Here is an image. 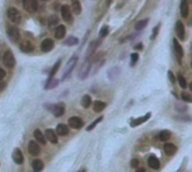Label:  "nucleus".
<instances>
[{"label": "nucleus", "instance_id": "nucleus-1", "mask_svg": "<svg viewBox=\"0 0 192 172\" xmlns=\"http://www.w3.org/2000/svg\"><path fill=\"white\" fill-rule=\"evenodd\" d=\"M76 63H78V55H72L71 59L67 61V63H66V66H65L66 69L65 71L63 72V78H62V80H65L66 78L71 74V72L74 70Z\"/></svg>", "mask_w": 192, "mask_h": 172}, {"label": "nucleus", "instance_id": "nucleus-2", "mask_svg": "<svg viewBox=\"0 0 192 172\" xmlns=\"http://www.w3.org/2000/svg\"><path fill=\"white\" fill-rule=\"evenodd\" d=\"M2 63L5 65L6 68L8 69H13L16 64V59H15V55L13 54V52L8 50L6 51V53L4 54V57H2Z\"/></svg>", "mask_w": 192, "mask_h": 172}, {"label": "nucleus", "instance_id": "nucleus-3", "mask_svg": "<svg viewBox=\"0 0 192 172\" xmlns=\"http://www.w3.org/2000/svg\"><path fill=\"white\" fill-rule=\"evenodd\" d=\"M7 17H8V19L11 23L19 24L21 22V15L19 13V10L14 8V7L8 8V10H7Z\"/></svg>", "mask_w": 192, "mask_h": 172}, {"label": "nucleus", "instance_id": "nucleus-4", "mask_svg": "<svg viewBox=\"0 0 192 172\" xmlns=\"http://www.w3.org/2000/svg\"><path fill=\"white\" fill-rule=\"evenodd\" d=\"M7 35H8V37L15 43L18 42L19 39H20V32H19L18 27H16L14 25L7 26Z\"/></svg>", "mask_w": 192, "mask_h": 172}, {"label": "nucleus", "instance_id": "nucleus-5", "mask_svg": "<svg viewBox=\"0 0 192 172\" xmlns=\"http://www.w3.org/2000/svg\"><path fill=\"white\" fill-rule=\"evenodd\" d=\"M23 7L27 13H36L38 10V1L37 0H23Z\"/></svg>", "mask_w": 192, "mask_h": 172}, {"label": "nucleus", "instance_id": "nucleus-6", "mask_svg": "<svg viewBox=\"0 0 192 172\" xmlns=\"http://www.w3.org/2000/svg\"><path fill=\"white\" fill-rule=\"evenodd\" d=\"M91 62L89 61V59H85V62L82 64V68L79 72V79L80 80H85L88 75H89L90 69H91Z\"/></svg>", "mask_w": 192, "mask_h": 172}, {"label": "nucleus", "instance_id": "nucleus-7", "mask_svg": "<svg viewBox=\"0 0 192 172\" xmlns=\"http://www.w3.org/2000/svg\"><path fill=\"white\" fill-rule=\"evenodd\" d=\"M61 15H62V18L64 19L66 23H72V22H73V15H72V11H71L69 6L66 5L62 6Z\"/></svg>", "mask_w": 192, "mask_h": 172}, {"label": "nucleus", "instance_id": "nucleus-8", "mask_svg": "<svg viewBox=\"0 0 192 172\" xmlns=\"http://www.w3.org/2000/svg\"><path fill=\"white\" fill-rule=\"evenodd\" d=\"M173 50H174V54L176 56V60L178 62L181 64V59L183 57V48L180 45V43L176 38H173Z\"/></svg>", "mask_w": 192, "mask_h": 172}, {"label": "nucleus", "instance_id": "nucleus-9", "mask_svg": "<svg viewBox=\"0 0 192 172\" xmlns=\"http://www.w3.org/2000/svg\"><path fill=\"white\" fill-rule=\"evenodd\" d=\"M69 125H70V127L74 128V130H80V128L83 127V121L80 117L73 116L69 119Z\"/></svg>", "mask_w": 192, "mask_h": 172}, {"label": "nucleus", "instance_id": "nucleus-10", "mask_svg": "<svg viewBox=\"0 0 192 172\" xmlns=\"http://www.w3.org/2000/svg\"><path fill=\"white\" fill-rule=\"evenodd\" d=\"M64 112H65V106H64L63 102H59L56 105H54L53 108H52V112H53V115L55 117L63 116Z\"/></svg>", "mask_w": 192, "mask_h": 172}, {"label": "nucleus", "instance_id": "nucleus-11", "mask_svg": "<svg viewBox=\"0 0 192 172\" xmlns=\"http://www.w3.org/2000/svg\"><path fill=\"white\" fill-rule=\"evenodd\" d=\"M100 44H101V41H100V39H96V41L90 43V45L88 46V50H87V53H85V57L88 59V57H90V56L92 55L94 52H96V50L100 46Z\"/></svg>", "mask_w": 192, "mask_h": 172}, {"label": "nucleus", "instance_id": "nucleus-12", "mask_svg": "<svg viewBox=\"0 0 192 172\" xmlns=\"http://www.w3.org/2000/svg\"><path fill=\"white\" fill-rule=\"evenodd\" d=\"M175 33H176V36H178L180 39H184L185 37V28H184V25L181 20H178L176 22V25H175Z\"/></svg>", "mask_w": 192, "mask_h": 172}, {"label": "nucleus", "instance_id": "nucleus-13", "mask_svg": "<svg viewBox=\"0 0 192 172\" xmlns=\"http://www.w3.org/2000/svg\"><path fill=\"white\" fill-rule=\"evenodd\" d=\"M45 138L48 140V142H51L52 144H57V142H59L55 130H51V128H47L45 130Z\"/></svg>", "mask_w": 192, "mask_h": 172}, {"label": "nucleus", "instance_id": "nucleus-14", "mask_svg": "<svg viewBox=\"0 0 192 172\" xmlns=\"http://www.w3.org/2000/svg\"><path fill=\"white\" fill-rule=\"evenodd\" d=\"M28 152H29V154L33 155V156H37L38 154L41 153L39 145H38L35 141H30L28 143Z\"/></svg>", "mask_w": 192, "mask_h": 172}, {"label": "nucleus", "instance_id": "nucleus-15", "mask_svg": "<svg viewBox=\"0 0 192 172\" xmlns=\"http://www.w3.org/2000/svg\"><path fill=\"white\" fill-rule=\"evenodd\" d=\"M150 116H152V114H150V112H147L146 115L139 117V118H135V119H131L130 126H131V127H136V126L141 125V124H143V123H145V121H148V119L150 118Z\"/></svg>", "mask_w": 192, "mask_h": 172}, {"label": "nucleus", "instance_id": "nucleus-16", "mask_svg": "<svg viewBox=\"0 0 192 172\" xmlns=\"http://www.w3.org/2000/svg\"><path fill=\"white\" fill-rule=\"evenodd\" d=\"M53 47H54V41H53L52 38H45L42 42V44H41V48H42V51L45 52V53L52 51Z\"/></svg>", "mask_w": 192, "mask_h": 172}, {"label": "nucleus", "instance_id": "nucleus-17", "mask_svg": "<svg viewBox=\"0 0 192 172\" xmlns=\"http://www.w3.org/2000/svg\"><path fill=\"white\" fill-rule=\"evenodd\" d=\"M19 48L24 53H32L35 47H34V45L29 41H23V42L20 43V45H19Z\"/></svg>", "mask_w": 192, "mask_h": 172}, {"label": "nucleus", "instance_id": "nucleus-18", "mask_svg": "<svg viewBox=\"0 0 192 172\" xmlns=\"http://www.w3.org/2000/svg\"><path fill=\"white\" fill-rule=\"evenodd\" d=\"M13 160H14V162L16 163V164H23L24 155L19 149H15L14 153H13Z\"/></svg>", "mask_w": 192, "mask_h": 172}, {"label": "nucleus", "instance_id": "nucleus-19", "mask_svg": "<svg viewBox=\"0 0 192 172\" xmlns=\"http://www.w3.org/2000/svg\"><path fill=\"white\" fill-rule=\"evenodd\" d=\"M65 33H66V29H65V26L64 25H59L55 29V33H54V36L56 39H62V38L65 36Z\"/></svg>", "mask_w": 192, "mask_h": 172}, {"label": "nucleus", "instance_id": "nucleus-20", "mask_svg": "<svg viewBox=\"0 0 192 172\" xmlns=\"http://www.w3.org/2000/svg\"><path fill=\"white\" fill-rule=\"evenodd\" d=\"M180 11H181V16L183 18H187L188 15H189V4H188L187 0H181Z\"/></svg>", "mask_w": 192, "mask_h": 172}, {"label": "nucleus", "instance_id": "nucleus-21", "mask_svg": "<svg viewBox=\"0 0 192 172\" xmlns=\"http://www.w3.org/2000/svg\"><path fill=\"white\" fill-rule=\"evenodd\" d=\"M164 152L165 154H168V155H173V154L176 153V146L172 143H166V144L164 145Z\"/></svg>", "mask_w": 192, "mask_h": 172}, {"label": "nucleus", "instance_id": "nucleus-22", "mask_svg": "<svg viewBox=\"0 0 192 172\" xmlns=\"http://www.w3.org/2000/svg\"><path fill=\"white\" fill-rule=\"evenodd\" d=\"M56 132L59 135H61V136H65V135L69 134V132H70V128H69V126H66L65 124H59L56 126Z\"/></svg>", "mask_w": 192, "mask_h": 172}, {"label": "nucleus", "instance_id": "nucleus-23", "mask_svg": "<svg viewBox=\"0 0 192 172\" xmlns=\"http://www.w3.org/2000/svg\"><path fill=\"white\" fill-rule=\"evenodd\" d=\"M57 84H59V80L54 79V78H48V80L46 81L44 88H45V90H51V89L56 88Z\"/></svg>", "mask_w": 192, "mask_h": 172}, {"label": "nucleus", "instance_id": "nucleus-24", "mask_svg": "<svg viewBox=\"0 0 192 172\" xmlns=\"http://www.w3.org/2000/svg\"><path fill=\"white\" fill-rule=\"evenodd\" d=\"M148 165H150L152 169H154V170H159V167H161V163H159V161L155 158L154 155H152V156H150V159H148Z\"/></svg>", "mask_w": 192, "mask_h": 172}, {"label": "nucleus", "instance_id": "nucleus-25", "mask_svg": "<svg viewBox=\"0 0 192 172\" xmlns=\"http://www.w3.org/2000/svg\"><path fill=\"white\" fill-rule=\"evenodd\" d=\"M32 167H33L34 172H42L44 169V163L41 160H34L32 163Z\"/></svg>", "mask_w": 192, "mask_h": 172}, {"label": "nucleus", "instance_id": "nucleus-26", "mask_svg": "<svg viewBox=\"0 0 192 172\" xmlns=\"http://www.w3.org/2000/svg\"><path fill=\"white\" fill-rule=\"evenodd\" d=\"M34 137H35L42 145L46 144V138H45V136L43 135V133L39 130H35V132H34Z\"/></svg>", "mask_w": 192, "mask_h": 172}, {"label": "nucleus", "instance_id": "nucleus-27", "mask_svg": "<svg viewBox=\"0 0 192 172\" xmlns=\"http://www.w3.org/2000/svg\"><path fill=\"white\" fill-rule=\"evenodd\" d=\"M106 106H107L106 102L100 101V100H96V101L93 102V110L96 112H100L106 108Z\"/></svg>", "mask_w": 192, "mask_h": 172}, {"label": "nucleus", "instance_id": "nucleus-28", "mask_svg": "<svg viewBox=\"0 0 192 172\" xmlns=\"http://www.w3.org/2000/svg\"><path fill=\"white\" fill-rule=\"evenodd\" d=\"M119 73H120V69L118 66H115V68H111L110 70L108 71V77H109L110 80H113L117 78Z\"/></svg>", "mask_w": 192, "mask_h": 172}, {"label": "nucleus", "instance_id": "nucleus-29", "mask_svg": "<svg viewBox=\"0 0 192 172\" xmlns=\"http://www.w3.org/2000/svg\"><path fill=\"white\" fill-rule=\"evenodd\" d=\"M148 22H150V18H145L143 19V20H139L138 23H136L135 25V29L136 31H142V29H144V28L147 26V24H148Z\"/></svg>", "mask_w": 192, "mask_h": 172}, {"label": "nucleus", "instance_id": "nucleus-30", "mask_svg": "<svg viewBox=\"0 0 192 172\" xmlns=\"http://www.w3.org/2000/svg\"><path fill=\"white\" fill-rule=\"evenodd\" d=\"M72 10L75 15H80L82 11V7L80 4L79 0H73V4H72Z\"/></svg>", "mask_w": 192, "mask_h": 172}, {"label": "nucleus", "instance_id": "nucleus-31", "mask_svg": "<svg viewBox=\"0 0 192 172\" xmlns=\"http://www.w3.org/2000/svg\"><path fill=\"white\" fill-rule=\"evenodd\" d=\"M81 103H82V107L83 108H89L90 105L92 103V101H91V97H90L89 95H85V96L82 97Z\"/></svg>", "mask_w": 192, "mask_h": 172}, {"label": "nucleus", "instance_id": "nucleus-32", "mask_svg": "<svg viewBox=\"0 0 192 172\" xmlns=\"http://www.w3.org/2000/svg\"><path fill=\"white\" fill-rule=\"evenodd\" d=\"M64 44L67 45V46H74L76 44H79V38L75 37V36H70V37L66 38V41Z\"/></svg>", "mask_w": 192, "mask_h": 172}, {"label": "nucleus", "instance_id": "nucleus-33", "mask_svg": "<svg viewBox=\"0 0 192 172\" xmlns=\"http://www.w3.org/2000/svg\"><path fill=\"white\" fill-rule=\"evenodd\" d=\"M159 141H162V142H166V141L170 140V137H171V133H170V130H162L161 133H159Z\"/></svg>", "mask_w": 192, "mask_h": 172}, {"label": "nucleus", "instance_id": "nucleus-34", "mask_svg": "<svg viewBox=\"0 0 192 172\" xmlns=\"http://www.w3.org/2000/svg\"><path fill=\"white\" fill-rule=\"evenodd\" d=\"M61 62H62L61 60H59L56 63H55V64L53 65V68H52L51 72H50V74H48V77H50V78H53V77L55 75V73H56L57 70H59V68L61 66Z\"/></svg>", "mask_w": 192, "mask_h": 172}, {"label": "nucleus", "instance_id": "nucleus-35", "mask_svg": "<svg viewBox=\"0 0 192 172\" xmlns=\"http://www.w3.org/2000/svg\"><path fill=\"white\" fill-rule=\"evenodd\" d=\"M57 23H59V18L56 16H51L48 18V27L53 28L54 26H57Z\"/></svg>", "mask_w": 192, "mask_h": 172}, {"label": "nucleus", "instance_id": "nucleus-36", "mask_svg": "<svg viewBox=\"0 0 192 172\" xmlns=\"http://www.w3.org/2000/svg\"><path fill=\"white\" fill-rule=\"evenodd\" d=\"M178 80H179V84H180V87L182 89H185L188 87V83L187 81H185V79H184V77H183L181 73H179L178 74Z\"/></svg>", "mask_w": 192, "mask_h": 172}, {"label": "nucleus", "instance_id": "nucleus-37", "mask_svg": "<svg viewBox=\"0 0 192 172\" xmlns=\"http://www.w3.org/2000/svg\"><path fill=\"white\" fill-rule=\"evenodd\" d=\"M103 119V116H100V117H98V118H97V119H96V121H93V123H92V124H90L89 126H88V127H87V130H88V132H90V130H92L94 128V127H96V126L98 125L99 123H100V121H102Z\"/></svg>", "mask_w": 192, "mask_h": 172}, {"label": "nucleus", "instance_id": "nucleus-38", "mask_svg": "<svg viewBox=\"0 0 192 172\" xmlns=\"http://www.w3.org/2000/svg\"><path fill=\"white\" fill-rule=\"evenodd\" d=\"M108 33H109V27H108L107 25H105V26H102L101 27V29H100V32H99V36L101 38L106 37L108 35Z\"/></svg>", "mask_w": 192, "mask_h": 172}, {"label": "nucleus", "instance_id": "nucleus-39", "mask_svg": "<svg viewBox=\"0 0 192 172\" xmlns=\"http://www.w3.org/2000/svg\"><path fill=\"white\" fill-rule=\"evenodd\" d=\"M139 59V55H138V53H131L130 54V65L131 66H134L136 64V62L138 61Z\"/></svg>", "mask_w": 192, "mask_h": 172}, {"label": "nucleus", "instance_id": "nucleus-40", "mask_svg": "<svg viewBox=\"0 0 192 172\" xmlns=\"http://www.w3.org/2000/svg\"><path fill=\"white\" fill-rule=\"evenodd\" d=\"M159 28H161V24H157V25H156V26L153 28V33H152V36H150V38H152V39H155V38H156V36L159 35Z\"/></svg>", "mask_w": 192, "mask_h": 172}, {"label": "nucleus", "instance_id": "nucleus-41", "mask_svg": "<svg viewBox=\"0 0 192 172\" xmlns=\"http://www.w3.org/2000/svg\"><path fill=\"white\" fill-rule=\"evenodd\" d=\"M181 98H182L184 101H187V102L192 101V98H191V96H190V93L185 92V91H183V92L181 93Z\"/></svg>", "mask_w": 192, "mask_h": 172}, {"label": "nucleus", "instance_id": "nucleus-42", "mask_svg": "<svg viewBox=\"0 0 192 172\" xmlns=\"http://www.w3.org/2000/svg\"><path fill=\"white\" fill-rule=\"evenodd\" d=\"M138 165H139V161H138V159H133L130 161V167L131 168H138Z\"/></svg>", "mask_w": 192, "mask_h": 172}, {"label": "nucleus", "instance_id": "nucleus-43", "mask_svg": "<svg viewBox=\"0 0 192 172\" xmlns=\"http://www.w3.org/2000/svg\"><path fill=\"white\" fill-rule=\"evenodd\" d=\"M168 75H169V79L171 81V83H175V77H174L173 72L172 71H169L168 72Z\"/></svg>", "mask_w": 192, "mask_h": 172}, {"label": "nucleus", "instance_id": "nucleus-44", "mask_svg": "<svg viewBox=\"0 0 192 172\" xmlns=\"http://www.w3.org/2000/svg\"><path fill=\"white\" fill-rule=\"evenodd\" d=\"M6 77V71L0 68V80H2Z\"/></svg>", "mask_w": 192, "mask_h": 172}, {"label": "nucleus", "instance_id": "nucleus-45", "mask_svg": "<svg viewBox=\"0 0 192 172\" xmlns=\"http://www.w3.org/2000/svg\"><path fill=\"white\" fill-rule=\"evenodd\" d=\"M5 88H6V84L4 83V82H1V81H0V91H2Z\"/></svg>", "mask_w": 192, "mask_h": 172}, {"label": "nucleus", "instance_id": "nucleus-46", "mask_svg": "<svg viewBox=\"0 0 192 172\" xmlns=\"http://www.w3.org/2000/svg\"><path fill=\"white\" fill-rule=\"evenodd\" d=\"M142 47H143V45H142V44H138V45H136V46H135V48H136V50H138V48L141 50Z\"/></svg>", "mask_w": 192, "mask_h": 172}, {"label": "nucleus", "instance_id": "nucleus-47", "mask_svg": "<svg viewBox=\"0 0 192 172\" xmlns=\"http://www.w3.org/2000/svg\"><path fill=\"white\" fill-rule=\"evenodd\" d=\"M136 172H146V171H145V169H143V168H139V169H138V170H137Z\"/></svg>", "mask_w": 192, "mask_h": 172}, {"label": "nucleus", "instance_id": "nucleus-48", "mask_svg": "<svg viewBox=\"0 0 192 172\" xmlns=\"http://www.w3.org/2000/svg\"><path fill=\"white\" fill-rule=\"evenodd\" d=\"M111 1H113V0H107V6L111 5Z\"/></svg>", "mask_w": 192, "mask_h": 172}, {"label": "nucleus", "instance_id": "nucleus-49", "mask_svg": "<svg viewBox=\"0 0 192 172\" xmlns=\"http://www.w3.org/2000/svg\"><path fill=\"white\" fill-rule=\"evenodd\" d=\"M78 172H87V171H85V169H82V170H80V171Z\"/></svg>", "mask_w": 192, "mask_h": 172}, {"label": "nucleus", "instance_id": "nucleus-50", "mask_svg": "<svg viewBox=\"0 0 192 172\" xmlns=\"http://www.w3.org/2000/svg\"><path fill=\"white\" fill-rule=\"evenodd\" d=\"M42 1H50V0H42Z\"/></svg>", "mask_w": 192, "mask_h": 172}, {"label": "nucleus", "instance_id": "nucleus-51", "mask_svg": "<svg viewBox=\"0 0 192 172\" xmlns=\"http://www.w3.org/2000/svg\"><path fill=\"white\" fill-rule=\"evenodd\" d=\"M72 1H73V0H72Z\"/></svg>", "mask_w": 192, "mask_h": 172}]
</instances>
